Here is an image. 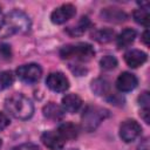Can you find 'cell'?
Masks as SVG:
<instances>
[{"instance_id":"1","label":"cell","mask_w":150,"mask_h":150,"mask_svg":"<svg viewBox=\"0 0 150 150\" xmlns=\"http://www.w3.org/2000/svg\"><path fill=\"white\" fill-rule=\"evenodd\" d=\"M29 16L21 11H12L0 22V38H8L13 34L26 33L30 29Z\"/></svg>"},{"instance_id":"2","label":"cell","mask_w":150,"mask_h":150,"mask_svg":"<svg viewBox=\"0 0 150 150\" xmlns=\"http://www.w3.org/2000/svg\"><path fill=\"white\" fill-rule=\"evenodd\" d=\"M5 109L18 120H28L33 116L34 105L22 94H13L5 101Z\"/></svg>"},{"instance_id":"3","label":"cell","mask_w":150,"mask_h":150,"mask_svg":"<svg viewBox=\"0 0 150 150\" xmlns=\"http://www.w3.org/2000/svg\"><path fill=\"white\" fill-rule=\"evenodd\" d=\"M95 50L89 43H75L67 45L60 49V56L63 60H75V61H89L94 57Z\"/></svg>"},{"instance_id":"4","label":"cell","mask_w":150,"mask_h":150,"mask_svg":"<svg viewBox=\"0 0 150 150\" xmlns=\"http://www.w3.org/2000/svg\"><path fill=\"white\" fill-rule=\"evenodd\" d=\"M109 110L97 105H88L82 116H81V125L82 129L90 132L94 131L107 117H109Z\"/></svg>"},{"instance_id":"5","label":"cell","mask_w":150,"mask_h":150,"mask_svg":"<svg viewBox=\"0 0 150 150\" xmlns=\"http://www.w3.org/2000/svg\"><path fill=\"white\" fill-rule=\"evenodd\" d=\"M16 75L21 81L26 83H34L40 80L42 75V69L36 63H28L20 66L16 69Z\"/></svg>"},{"instance_id":"6","label":"cell","mask_w":150,"mask_h":150,"mask_svg":"<svg viewBox=\"0 0 150 150\" xmlns=\"http://www.w3.org/2000/svg\"><path fill=\"white\" fill-rule=\"evenodd\" d=\"M142 132L141 125L135 120H127L121 124L120 136L125 143H130L135 141Z\"/></svg>"},{"instance_id":"7","label":"cell","mask_w":150,"mask_h":150,"mask_svg":"<svg viewBox=\"0 0 150 150\" xmlns=\"http://www.w3.org/2000/svg\"><path fill=\"white\" fill-rule=\"evenodd\" d=\"M47 87L55 93H63L69 88V81L64 74L60 71L50 73L46 79Z\"/></svg>"},{"instance_id":"8","label":"cell","mask_w":150,"mask_h":150,"mask_svg":"<svg viewBox=\"0 0 150 150\" xmlns=\"http://www.w3.org/2000/svg\"><path fill=\"white\" fill-rule=\"evenodd\" d=\"M75 13H76V8L73 5L64 4L53 11V13L50 14V20L55 25H61L68 21L69 19H71L75 15Z\"/></svg>"},{"instance_id":"9","label":"cell","mask_w":150,"mask_h":150,"mask_svg":"<svg viewBox=\"0 0 150 150\" xmlns=\"http://www.w3.org/2000/svg\"><path fill=\"white\" fill-rule=\"evenodd\" d=\"M42 143L50 150H60L63 148L66 141L57 130H48L41 135Z\"/></svg>"},{"instance_id":"10","label":"cell","mask_w":150,"mask_h":150,"mask_svg":"<svg viewBox=\"0 0 150 150\" xmlns=\"http://www.w3.org/2000/svg\"><path fill=\"white\" fill-rule=\"evenodd\" d=\"M137 83L138 80L134 74L129 71H123L122 74L118 75L116 80V88L122 93H128L134 90L137 87Z\"/></svg>"},{"instance_id":"11","label":"cell","mask_w":150,"mask_h":150,"mask_svg":"<svg viewBox=\"0 0 150 150\" xmlns=\"http://www.w3.org/2000/svg\"><path fill=\"white\" fill-rule=\"evenodd\" d=\"M125 63L131 68H137L146 61V54L139 49H130L124 54Z\"/></svg>"},{"instance_id":"12","label":"cell","mask_w":150,"mask_h":150,"mask_svg":"<svg viewBox=\"0 0 150 150\" xmlns=\"http://www.w3.org/2000/svg\"><path fill=\"white\" fill-rule=\"evenodd\" d=\"M101 16L103 18V20L105 21H109V22H115V23H120V22H123L127 20V14L120 9V8H111V7H108V8H104L102 9L101 12Z\"/></svg>"},{"instance_id":"13","label":"cell","mask_w":150,"mask_h":150,"mask_svg":"<svg viewBox=\"0 0 150 150\" xmlns=\"http://www.w3.org/2000/svg\"><path fill=\"white\" fill-rule=\"evenodd\" d=\"M82 105V100L76 94H68L62 98V109L67 112L74 114Z\"/></svg>"},{"instance_id":"14","label":"cell","mask_w":150,"mask_h":150,"mask_svg":"<svg viewBox=\"0 0 150 150\" xmlns=\"http://www.w3.org/2000/svg\"><path fill=\"white\" fill-rule=\"evenodd\" d=\"M42 112H43V116L49 118V120H53V121H59L63 117V114H64V110L62 109V107L57 105L56 103L54 102H49L47 103L43 109H42Z\"/></svg>"},{"instance_id":"15","label":"cell","mask_w":150,"mask_h":150,"mask_svg":"<svg viewBox=\"0 0 150 150\" xmlns=\"http://www.w3.org/2000/svg\"><path fill=\"white\" fill-rule=\"evenodd\" d=\"M57 131L61 134V136L64 138V141H71L79 136V128L76 124H74L71 122L62 123L59 127Z\"/></svg>"},{"instance_id":"16","label":"cell","mask_w":150,"mask_h":150,"mask_svg":"<svg viewBox=\"0 0 150 150\" xmlns=\"http://www.w3.org/2000/svg\"><path fill=\"white\" fill-rule=\"evenodd\" d=\"M135 38H136V30L132 29V28H125L123 29L120 35L117 36V47L118 48H125V47H129L134 41H135Z\"/></svg>"},{"instance_id":"17","label":"cell","mask_w":150,"mask_h":150,"mask_svg":"<svg viewBox=\"0 0 150 150\" xmlns=\"http://www.w3.org/2000/svg\"><path fill=\"white\" fill-rule=\"evenodd\" d=\"M115 38V32L111 28H101L96 29L91 34V39L100 43H108Z\"/></svg>"},{"instance_id":"18","label":"cell","mask_w":150,"mask_h":150,"mask_svg":"<svg viewBox=\"0 0 150 150\" xmlns=\"http://www.w3.org/2000/svg\"><path fill=\"white\" fill-rule=\"evenodd\" d=\"M109 82L102 79H96L91 82V90L98 96H108L110 94Z\"/></svg>"},{"instance_id":"19","label":"cell","mask_w":150,"mask_h":150,"mask_svg":"<svg viewBox=\"0 0 150 150\" xmlns=\"http://www.w3.org/2000/svg\"><path fill=\"white\" fill-rule=\"evenodd\" d=\"M90 26V20L87 18V16H82L81 20L77 22L76 26L74 27H69L67 29V33L71 36H77V35H82L87 29L88 27Z\"/></svg>"},{"instance_id":"20","label":"cell","mask_w":150,"mask_h":150,"mask_svg":"<svg viewBox=\"0 0 150 150\" xmlns=\"http://www.w3.org/2000/svg\"><path fill=\"white\" fill-rule=\"evenodd\" d=\"M132 16H134V20H135L137 23L143 25V26H145V27L149 26L150 13H149L148 7H141V8L136 9V11H134Z\"/></svg>"},{"instance_id":"21","label":"cell","mask_w":150,"mask_h":150,"mask_svg":"<svg viewBox=\"0 0 150 150\" xmlns=\"http://www.w3.org/2000/svg\"><path fill=\"white\" fill-rule=\"evenodd\" d=\"M14 82V75L9 70H4L0 73V90L11 87Z\"/></svg>"},{"instance_id":"22","label":"cell","mask_w":150,"mask_h":150,"mask_svg":"<svg viewBox=\"0 0 150 150\" xmlns=\"http://www.w3.org/2000/svg\"><path fill=\"white\" fill-rule=\"evenodd\" d=\"M100 66L102 69H105V70H111V69H115L116 66H117V60L116 57L111 56V55H105L101 59L100 61Z\"/></svg>"},{"instance_id":"23","label":"cell","mask_w":150,"mask_h":150,"mask_svg":"<svg viewBox=\"0 0 150 150\" xmlns=\"http://www.w3.org/2000/svg\"><path fill=\"white\" fill-rule=\"evenodd\" d=\"M11 150H40V148L34 144V143H22L20 145H16L14 148H12Z\"/></svg>"},{"instance_id":"24","label":"cell","mask_w":150,"mask_h":150,"mask_svg":"<svg viewBox=\"0 0 150 150\" xmlns=\"http://www.w3.org/2000/svg\"><path fill=\"white\" fill-rule=\"evenodd\" d=\"M0 54H1V56H2L4 59H6V60L11 59V56H12L11 46H9V45H6V43L0 45Z\"/></svg>"},{"instance_id":"25","label":"cell","mask_w":150,"mask_h":150,"mask_svg":"<svg viewBox=\"0 0 150 150\" xmlns=\"http://www.w3.org/2000/svg\"><path fill=\"white\" fill-rule=\"evenodd\" d=\"M138 101H139V104L143 108H149V102H150L149 93L148 91H144L143 94H141V96L138 97Z\"/></svg>"},{"instance_id":"26","label":"cell","mask_w":150,"mask_h":150,"mask_svg":"<svg viewBox=\"0 0 150 150\" xmlns=\"http://www.w3.org/2000/svg\"><path fill=\"white\" fill-rule=\"evenodd\" d=\"M8 124H9V118L7 117V115H5L4 112L0 111V130L5 129Z\"/></svg>"},{"instance_id":"27","label":"cell","mask_w":150,"mask_h":150,"mask_svg":"<svg viewBox=\"0 0 150 150\" xmlns=\"http://www.w3.org/2000/svg\"><path fill=\"white\" fill-rule=\"evenodd\" d=\"M137 150H149V139L144 138L143 141H141V143L137 146Z\"/></svg>"},{"instance_id":"28","label":"cell","mask_w":150,"mask_h":150,"mask_svg":"<svg viewBox=\"0 0 150 150\" xmlns=\"http://www.w3.org/2000/svg\"><path fill=\"white\" fill-rule=\"evenodd\" d=\"M149 108H143L142 110H141V116H142V118L144 120V122L145 123H149Z\"/></svg>"},{"instance_id":"29","label":"cell","mask_w":150,"mask_h":150,"mask_svg":"<svg viewBox=\"0 0 150 150\" xmlns=\"http://www.w3.org/2000/svg\"><path fill=\"white\" fill-rule=\"evenodd\" d=\"M148 35H149V32H148V29H146V30H144V33H143V35H142V40H143V42H144L146 46H149V38H148Z\"/></svg>"},{"instance_id":"30","label":"cell","mask_w":150,"mask_h":150,"mask_svg":"<svg viewBox=\"0 0 150 150\" xmlns=\"http://www.w3.org/2000/svg\"><path fill=\"white\" fill-rule=\"evenodd\" d=\"M1 145H2V142H1V139H0V148H1Z\"/></svg>"},{"instance_id":"31","label":"cell","mask_w":150,"mask_h":150,"mask_svg":"<svg viewBox=\"0 0 150 150\" xmlns=\"http://www.w3.org/2000/svg\"><path fill=\"white\" fill-rule=\"evenodd\" d=\"M69 150H79V149H69Z\"/></svg>"}]
</instances>
